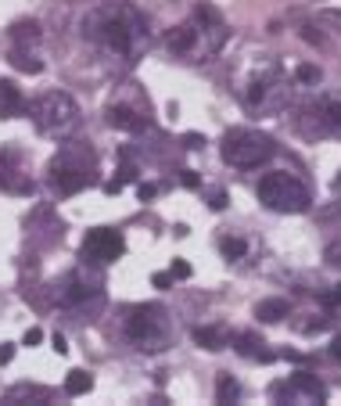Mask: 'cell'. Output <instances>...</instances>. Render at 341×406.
Segmentation results:
<instances>
[{
    "mask_svg": "<svg viewBox=\"0 0 341 406\" xmlns=\"http://www.w3.org/2000/svg\"><path fill=\"white\" fill-rule=\"evenodd\" d=\"M115 180H119V183H133V180H137V169H133V166L126 162V166L119 169V176H115Z\"/></svg>",
    "mask_w": 341,
    "mask_h": 406,
    "instance_id": "31",
    "label": "cell"
},
{
    "mask_svg": "<svg viewBox=\"0 0 341 406\" xmlns=\"http://www.w3.org/2000/svg\"><path fill=\"white\" fill-rule=\"evenodd\" d=\"M220 155H223V162L234 166V169H259L266 166L273 155H276V144L273 137L259 133V130H230L220 144Z\"/></svg>",
    "mask_w": 341,
    "mask_h": 406,
    "instance_id": "7",
    "label": "cell"
},
{
    "mask_svg": "<svg viewBox=\"0 0 341 406\" xmlns=\"http://www.w3.org/2000/svg\"><path fill=\"white\" fill-rule=\"evenodd\" d=\"M244 105H248V112H255V115H281V112H288V105H291V79H288V72L276 65V61H269L266 69H259L252 79H248V86H244Z\"/></svg>",
    "mask_w": 341,
    "mask_h": 406,
    "instance_id": "5",
    "label": "cell"
},
{
    "mask_svg": "<svg viewBox=\"0 0 341 406\" xmlns=\"http://www.w3.org/2000/svg\"><path fill=\"white\" fill-rule=\"evenodd\" d=\"M122 187H126V183H119V180H112V183H105V195H119Z\"/></svg>",
    "mask_w": 341,
    "mask_h": 406,
    "instance_id": "38",
    "label": "cell"
},
{
    "mask_svg": "<svg viewBox=\"0 0 341 406\" xmlns=\"http://www.w3.org/2000/svg\"><path fill=\"white\" fill-rule=\"evenodd\" d=\"M122 252H126V241H122L119 230L94 227V230H86V237H83V259H86V263L108 266V263L122 259Z\"/></svg>",
    "mask_w": 341,
    "mask_h": 406,
    "instance_id": "11",
    "label": "cell"
},
{
    "mask_svg": "<svg viewBox=\"0 0 341 406\" xmlns=\"http://www.w3.org/2000/svg\"><path fill=\"white\" fill-rule=\"evenodd\" d=\"M295 79H298V83H320V79H323V72H320L316 65H298Z\"/></svg>",
    "mask_w": 341,
    "mask_h": 406,
    "instance_id": "24",
    "label": "cell"
},
{
    "mask_svg": "<svg viewBox=\"0 0 341 406\" xmlns=\"http://www.w3.org/2000/svg\"><path fill=\"white\" fill-rule=\"evenodd\" d=\"M108 122L115 130H122V133H140L147 126V115L130 108V105H108Z\"/></svg>",
    "mask_w": 341,
    "mask_h": 406,
    "instance_id": "13",
    "label": "cell"
},
{
    "mask_svg": "<svg viewBox=\"0 0 341 406\" xmlns=\"http://www.w3.org/2000/svg\"><path fill=\"white\" fill-rule=\"evenodd\" d=\"M11 40H15V47H33L40 40V25L36 22H15Z\"/></svg>",
    "mask_w": 341,
    "mask_h": 406,
    "instance_id": "20",
    "label": "cell"
},
{
    "mask_svg": "<svg viewBox=\"0 0 341 406\" xmlns=\"http://www.w3.org/2000/svg\"><path fill=\"white\" fill-rule=\"evenodd\" d=\"M94 388V378H90L86 370H72L69 378H65V392L69 395H83V392H90Z\"/></svg>",
    "mask_w": 341,
    "mask_h": 406,
    "instance_id": "22",
    "label": "cell"
},
{
    "mask_svg": "<svg viewBox=\"0 0 341 406\" xmlns=\"http://www.w3.org/2000/svg\"><path fill=\"white\" fill-rule=\"evenodd\" d=\"M83 37L90 44H98L101 51H108L112 58L130 61V65L140 61V54L151 44L147 18L133 4H126V0H112V4H101L90 11L83 18Z\"/></svg>",
    "mask_w": 341,
    "mask_h": 406,
    "instance_id": "1",
    "label": "cell"
},
{
    "mask_svg": "<svg viewBox=\"0 0 341 406\" xmlns=\"http://www.w3.org/2000/svg\"><path fill=\"white\" fill-rule=\"evenodd\" d=\"M51 183L58 195H79L94 183V151L86 148H72L65 144V151L51 162Z\"/></svg>",
    "mask_w": 341,
    "mask_h": 406,
    "instance_id": "8",
    "label": "cell"
},
{
    "mask_svg": "<svg viewBox=\"0 0 341 406\" xmlns=\"http://www.w3.org/2000/svg\"><path fill=\"white\" fill-rule=\"evenodd\" d=\"M298 130L305 137H341V93H320L316 101L302 105Z\"/></svg>",
    "mask_w": 341,
    "mask_h": 406,
    "instance_id": "9",
    "label": "cell"
},
{
    "mask_svg": "<svg viewBox=\"0 0 341 406\" xmlns=\"http://www.w3.org/2000/svg\"><path fill=\"white\" fill-rule=\"evenodd\" d=\"M288 313H291V302H288V299H262V302L255 306V317H259L262 324H281Z\"/></svg>",
    "mask_w": 341,
    "mask_h": 406,
    "instance_id": "16",
    "label": "cell"
},
{
    "mask_svg": "<svg viewBox=\"0 0 341 406\" xmlns=\"http://www.w3.org/2000/svg\"><path fill=\"white\" fill-rule=\"evenodd\" d=\"M122 334H126L133 346L144 349V353H162L173 341V320L166 313V306L144 302V306H133L126 313V320H122Z\"/></svg>",
    "mask_w": 341,
    "mask_h": 406,
    "instance_id": "3",
    "label": "cell"
},
{
    "mask_svg": "<svg viewBox=\"0 0 341 406\" xmlns=\"http://www.w3.org/2000/svg\"><path fill=\"white\" fill-rule=\"evenodd\" d=\"M51 399V388L44 385H15L4 392V402L8 406H22V402H47Z\"/></svg>",
    "mask_w": 341,
    "mask_h": 406,
    "instance_id": "15",
    "label": "cell"
},
{
    "mask_svg": "<svg viewBox=\"0 0 341 406\" xmlns=\"http://www.w3.org/2000/svg\"><path fill=\"white\" fill-rule=\"evenodd\" d=\"M191 334H194L198 346H201V349H208V353H220V349H227V346H230V334H227L223 327H194Z\"/></svg>",
    "mask_w": 341,
    "mask_h": 406,
    "instance_id": "17",
    "label": "cell"
},
{
    "mask_svg": "<svg viewBox=\"0 0 341 406\" xmlns=\"http://www.w3.org/2000/svg\"><path fill=\"white\" fill-rule=\"evenodd\" d=\"M327 263H330V266H341V241L327 244Z\"/></svg>",
    "mask_w": 341,
    "mask_h": 406,
    "instance_id": "30",
    "label": "cell"
},
{
    "mask_svg": "<svg viewBox=\"0 0 341 406\" xmlns=\"http://www.w3.org/2000/svg\"><path fill=\"white\" fill-rule=\"evenodd\" d=\"M334 187H337V191H341V180H337V183H334Z\"/></svg>",
    "mask_w": 341,
    "mask_h": 406,
    "instance_id": "39",
    "label": "cell"
},
{
    "mask_svg": "<svg viewBox=\"0 0 341 406\" xmlns=\"http://www.w3.org/2000/svg\"><path fill=\"white\" fill-rule=\"evenodd\" d=\"M215 399L220 402H237L241 399V385L234 381V374H220V381H215Z\"/></svg>",
    "mask_w": 341,
    "mask_h": 406,
    "instance_id": "21",
    "label": "cell"
},
{
    "mask_svg": "<svg viewBox=\"0 0 341 406\" xmlns=\"http://www.w3.org/2000/svg\"><path fill=\"white\" fill-rule=\"evenodd\" d=\"M208 209L223 212V209H227V191H220V187H215V191H208Z\"/></svg>",
    "mask_w": 341,
    "mask_h": 406,
    "instance_id": "25",
    "label": "cell"
},
{
    "mask_svg": "<svg viewBox=\"0 0 341 406\" xmlns=\"http://www.w3.org/2000/svg\"><path fill=\"white\" fill-rule=\"evenodd\" d=\"M227 22L220 18V11L208 8V4H198L194 15L187 22H180L176 29H169L166 37V47L176 54V58H187V61H208L223 51L227 44Z\"/></svg>",
    "mask_w": 341,
    "mask_h": 406,
    "instance_id": "2",
    "label": "cell"
},
{
    "mask_svg": "<svg viewBox=\"0 0 341 406\" xmlns=\"http://www.w3.org/2000/svg\"><path fill=\"white\" fill-rule=\"evenodd\" d=\"M54 353H58V356H65V353H69V341H65V334H54Z\"/></svg>",
    "mask_w": 341,
    "mask_h": 406,
    "instance_id": "36",
    "label": "cell"
},
{
    "mask_svg": "<svg viewBox=\"0 0 341 406\" xmlns=\"http://www.w3.org/2000/svg\"><path fill=\"white\" fill-rule=\"evenodd\" d=\"M180 183H183V187H191V191H194V187H198L201 180H198V173H194V169H180Z\"/></svg>",
    "mask_w": 341,
    "mask_h": 406,
    "instance_id": "28",
    "label": "cell"
},
{
    "mask_svg": "<svg viewBox=\"0 0 341 406\" xmlns=\"http://www.w3.org/2000/svg\"><path fill=\"white\" fill-rule=\"evenodd\" d=\"M54 299L65 306V309H83V306H101L105 292H101V277L94 273H86V270H72L58 280V288H54Z\"/></svg>",
    "mask_w": 341,
    "mask_h": 406,
    "instance_id": "10",
    "label": "cell"
},
{
    "mask_svg": "<svg viewBox=\"0 0 341 406\" xmlns=\"http://www.w3.org/2000/svg\"><path fill=\"white\" fill-rule=\"evenodd\" d=\"M330 356H334V360H337V363H341V334H337V338H334V341H330Z\"/></svg>",
    "mask_w": 341,
    "mask_h": 406,
    "instance_id": "37",
    "label": "cell"
},
{
    "mask_svg": "<svg viewBox=\"0 0 341 406\" xmlns=\"http://www.w3.org/2000/svg\"><path fill=\"white\" fill-rule=\"evenodd\" d=\"M323 306H327V309H341V284H334V288L323 295Z\"/></svg>",
    "mask_w": 341,
    "mask_h": 406,
    "instance_id": "26",
    "label": "cell"
},
{
    "mask_svg": "<svg viewBox=\"0 0 341 406\" xmlns=\"http://www.w3.org/2000/svg\"><path fill=\"white\" fill-rule=\"evenodd\" d=\"M151 284H154V288H169V284H173V273H154Z\"/></svg>",
    "mask_w": 341,
    "mask_h": 406,
    "instance_id": "34",
    "label": "cell"
},
{
    "mask_svg": "<svg viewBox=\"0 0 341 406\" xmlns=\"http://www.w3.org/2000/svg\"><path fill=\"white\" fill-rule=\"evenodd\" d=\"M273 399L281 402H323L327 399V388L320 378H313V374H291V378L284 385H273Z\"/></svg>",
    "mask_w": 341,
    "mask_h": 406,
    "instance_id": "12",
    "label": "cell"
},
{
    "mask_svg": "<svg viewBox=\"0 0 341 406\" xmlns=\"http://www.w3.org/2000/svg\"><path fill=\"white\" fill-rule=\"evenodd\" d=\"M11 65L22 69V72H29V76H40V72H44V61L29 51V47H15V51H11Z\"/></svg>",
    "mask_w": 341,
    "mask_h": 406,
    "instance_id": "19",
    "label": "cell"
},
{
    "mask_svg": "<svg viewBox=\"0 0 341 406\" xmlns=\"http://www.w3.org/2000/svg\"><path fill=\"white\" fill-rule=\"evenodd\" d=\"M0 112H4V115L25 112V98H22L18 83H11V79H0Z\"/></svg>",
    "mask_w": 341,
    "mask_h": 406,
    "instance_id": "18",
    "label": "cell"
},
{
    "mask_svg": "<svg viewBox=\"0 0 341 406\" xmlns=\"http://www.w3.org/2000/svg\"><path fill=\"white\" fill-rule=\"evenodd\" d=\"M137 195H140V202H151L154 195H159V183H140V187H137Z\"/></svg>",
    "mask_w": 341,
    "mask_h": 406,
    "instance_id": "29",
    "label": "cell"
},
{
    "mask_svg": "<svg viewBox=\"0 0 341 406\" xmlns=\"http://www.w3.org/2000/svg\"><path fill=\"white\" fill-rule=\"evenodd\" d=\"M29 115H33V126L44 137H54V140H69L83 122L76 98L72 93H61V90H51L44 98H36L29 105Z\"/></svg>",
    "mask_w": 341,
    "mask_h": 406,
    "instance_id": "4",
    "label": "cell"
},
{
    "mask_svg": "<svg viewBox=\"0 0 341 406\" xmlns=\"http://www.w3.org/2000/svg\"><path fill=\"white\" fill-rule=\"evenodd\" d=\"M259 202L273 212H309L313 205V195H309V187L288 173V169H273L259 180Z\"/></svg>",
    "mask_w": 341,
    "mask_h": 406,
    "instance_id": "6",
    "label": "cell"
},
{
    "mask_svg": "<svg viewBox=\"0 0 341 406\" xmlns=\"http://www.w3.org/2000/svg\"><path fill=\"white\" fill-rule=\"evenodd\" d=\"M169 273H173V280H176V277H180V280H187V277H191V263H183V259H176Z\"/></svg>",
    "mask_w": 341,
    "mask_h": 406,
    "instance_id": "27",
    "label": "cell"
},
{
    "mask_svg": "<svg viewBox=\"0 0 341 406\" xmlns=\"http://www.w3.org/2000/svg\"><path fill=\"white\" fill-rule=\"evenodd\" d=\"M40 341H44V331H40V327H29V331H25V346H40Z\"/></svg>",
    "mask_w": 341,
    "mask_h": 406,
    "instance_id": "32",
    "label": "cell"
},
{
    "mask_svg": "<svg viewBox=\"0 0 341 406\" xmlns=\"http://www.w3.org/2000/svg\"><path fill=\"white\" fill-rule=\"evenodd\" d=\"M11 360H15V346L4 341V346H0V363H11Z\"/></svg>",
    "mask_w": 341,
    "mask_h": 406,
    "instance_id": "35",
    "label": "cell"
},
{
    "mask_svg": "<svg viewBox=\"0 0 341 406\" xmlns=\"http://www.w3.org/2000/svg\"><path fill=\"white\" fill-rule=\"evenodd\" d=\"M230 346H234L241 356H248V360H262V363L273 360V353L266 349V341L255 338V334H234V338H230Z\"/></svg>",
    "mask_w": 341,
    "mask_h": 406,
    "instance_id": "14",
    "label": "cell"
},
{
    "mask_svg": "<svg viewBox=\"0 0 341 406\" xmlns=\"http://www.w3.org/2000/svg\"><path fill=\"white\" fill-rule=\"evenodd\" d=\"M220 248H223V256H227V259H241L248 244H244L241 237H223V241H220Z\"/></svg>",
    "mask_w": 341,
    "mask_h": 406,
    "instance_id": "23",
    "label": "cell"
},
{
    "mask_svg": "<svg viewBox=\"0 0 341 406\" xmlns=\"http://www.w3.org/2000/svg\"><path fill=\"white\" fill-rule=\"evenodd\" d=\"M205 144V137L201 133H187V137H183V148H191V151H198Z\"/></svg>",
    "mask_w": 341,
    "mask_h": 406,
    "instance_id": "33",
    "label": "cell"
}]
</instances>
